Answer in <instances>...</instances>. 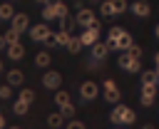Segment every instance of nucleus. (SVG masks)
<instances>
[{"label":"nucleus","instance_id":"21","mask_svg":"<svg viewBox=\"0 0 159 129\" xmlns=\"http://www.w3.org/2000/svg\"><path fill=\"white\" fill-rule=\"evenodd\" d=\"M55 17H57L55 5H52V2H47V5L42 7V20H45V22H50V20H55Z\"/></svg>","mask_w":159,"mask_h":129},{"label":"nucleus","instance_id":"32","mask_svg":"<svg viewBox=\"0 0 159 129\" xmlns=\"http://www.w3.org/2000/svg\"><path fill=\"white\" fill-rule=\"evenodd\" d=\"M67 129H87V127H84L82 122H77V119H72V122L67 124Z\"/></svg>","mask_w":159,"mask_h":129},{"label":"nucleus","instance_id":"2","mask_svg":"<svg viewBox=\"0 0 159 129\" xmlns=\"http://www.w3.org/2000/svg\"><path fill=\"white\" fill-rule=\"evenodd\" d=\"M102 94H104V99H107L109 104H117V102L122 99V92H119V87H117L114 79H104V82H102Z\"/></svg>","mask_w":159,"mask_h":129},{"label":"nucleus","instance_id":"3","mask_svg":"<svg viewBox=\"0 0 159 129\" xmlns=\"http://www.w3.org/2000/svg\"><path fill=\"white\" fill-rule=\"evenodd\" d=\"M75 22L82 25V27H94V25H99V22H97V15H94L92 7H82V10H77Z\"/></svg>","mask_w":159,"mask_h":129},{"label":"nucleus","instance_id":"8","mask_svg":"<svg viewBox=\"0 0 159 129\" xmlns=\"http://www.w3.org/2000/svg\"><path fill=\"white\" fill-rule=\"evenodd\" d=\"M80 40H82V45H97L99 42V25H94V27H84L82 30V35H80Z\"/></svg>","mask_w":159,"mask_h":129},{"label":"nucleus","instance_id":"25","mask_svg":"<svg viewBox=\"0 0 159 129\" xmlns=\"http://www.w3.org/2000/svg\"><path fill=\"white\" fill-rule=\"evenodd\" d=\"M65 47H67V50H70L72 55H77V52L82 50V40H80V37H72V40H70V42H67Z\"/></svg>","mask_w":159,"mask_h":129},{"label":"nucleus","instance_id":"16","mask_svg":"<svg viewBox=\"0 0 159 129\" xmlns=\"http://www.w3.org/2000/svg\"><path fill=\"white\" fill-rule=\"evenodd\" d=\"M22 82H25V74H22L20 69H10V72H7V84H10V87H20Z\"/></svg>","mask_w":159,"mask_h":129},{"label":"nucleus","instance_id":"20","mask_svg":"<svg viewBox=\"0 0 159 129\" xmlns=\"http://www.w3.org/2000/svg\"><path fill=\"white\" fill-rule=\"evenodd\" d=\"M47 124H50V129H57V127L65 124V117H62L60 112H52V114L47 117Z\"/></svg>","mask_w":159,"mask_h":129},{"label":"nucleus","instance_id":"7","mask_svg":"<svg viewBox=\"0 0 159 129\" xmlns=\"http://www.w3.org/2000/svg\"><path fill=\"white\" fill-rule=\"evenodd\" d=\"M30 37L35 42H50V37H52L50 25H35V27H30Z\"/></svg>","mask_w":159,"mask_h":129},{"label":"nucleus","instance_id":"39","mask_svg":"<svg viewBox=\"0 0 159 129\" xmlns=\"http://www.w3.org/2000/svg\"><path fill=\"white\" fill-rule=\"evenodd\" d=\"M157 37H159V25H157Z\"/></svg>","mask_w":159,"mask_h":129},{"label":"nucleus","instance_id":"42","mask_svg":"<svg viewBox=\"0 0 159 129\" xmlns=\"http://www.w3.org/2000/svg\"><path fill=\"white\" fill-rule=\"evenodd\" d=\"M117 129H119V127H117Z\"/></svg>","mask_w":159,"mask_h":129},{"label":"nucleus","instance_id":"4","mask_svg":"<svg viewBox=\"0 0 159 129\" xmlns=\"http://www.w3.org/2000/svg\"><path fill=\"white\" fill-rule=\"evenodd\" d=\"M124 10H127V0H104L102 7H99V12H102L104 17L119 15V12H124Z\"/></svg>","mask_w":159,"mask_h":129},{"label":"nucleus","instance_id":"34","mask_svg":"<svg viewBox=\"0 0 159 129\" xmlns=\"http://www.w3.org/2000/svg\"><path fill=\"white\" fill-rule=\"evenodd\" d=\"M0 129H5V117L0 114Z\"/></svg>","mask_w":159,"mask_h":129},{"label":"nucleus","instance_id":"33","mask_svg":"<svg viewBox=\"0 0 159 129\" xmlns=\"http://www.w3.org/2000/svg\"><path fill=\"white\" fill-rule=\"evenodd\" d=\"M5 45H7V42H5V37H2V35H0V50H2V47H5Z\"/></svg>","mask_w":159,"mask_h":129},{"label":"nucleus","instance_id":"24","mask_svg":"<svg viewBox=\"0 0 159 129\" xmlns=\"http://www.w3.org/2000/svg\"><path fill=\"white\" fill-rule=\"evenodd\" d=\"M27 109H30V104H27V102H22V99H17V102L12 104V112H15L17 117H22V114H27Z\"/></svg>","mask_w":159,"mask_h":129},{"label":"nucleus","instance_id":"37","mask_svg":"<svg viewBox=\"0 0 159 129\" xmlns=\"http://www.w3.org/2000/svg\"><path fill=\"white\" fill-rule=\"evenodd\" d=\"M35 2H40V5H47V2H50V0H35Z\"/></svg>","mask_w":159,"mask_h":129},{"label":"nucleus","instance_id":"19","mask_svg":"<svg viewBox=\"0 0 159 129\" xmlns=\"http://www.w3.org/2000/svg\"><path fill=\"white\" fill-rule=\"evenodd\" d=\"M142 84H159L157 69H144V72H142Z\"/></svg>","mask_w":159,"mask_h":129},{"label":"nucleus","instance_id":"40","mask_svg":"<svg viewBox=\"0 0 159 129\" xmlns=\"http://www.w3.org/2000/svg\"><path fill=\"white\" fill-rule=\"evenodd\" d=\"M157 77H159V67H157Z\"/></svg>","mask_w":159,"mask_h":129},{"label":"nucleus","instance_id":"9","mask_svg":"<svg viewBox=\"0 0 159 129\" xmlns=\"http://www.w3.org/2000/svg\"><path fill=\"white\" fill-rule=\"evenodd\" d=\"M42 84H45L47 89H60V84H62V74L55 72V69H47V72L42 74Z\"/></svg>","mask_w":159,"mask_h":129},{"label":"nucleus","instance_id":"35","mask_svg":"<svg viewBox=\"0 0 159 129\" xmlns=\"http://www.w3.org/2000/svg\"><path fill=\"white\" fill-rule=\"evenodd\" d=\"M142 129H154V124H144V127H142Z\"/></svg>","mask_w":159,"mask_h":129},{"label":"nucleus","instance_id":"36","mask_svg":"<svg viewBox=\"0 0 159 129\" xmlns=\"http://www.w3.org/2000/svg\"><path fill=\"white\" fill-rule=\"evenodd\" d=\"M154 62H157V67H159V52H157V55H154Z\"/></svg>","mask_w":159,"mask_h":129},{"label":"nucleus","instance_id":"17","mask_svg":"<svg viewBox=\"0 0 159 129\" xmlns=\"http://www.w3.org/2000/svg\"><path fill=\"white\" fill-rule=\"evenodd\" d=\"M7 55H10V60H22L25 57V47L17 42V45H7Z\"/></svg>","mask_w":159,"mask_h":129},{"label":"nucleus","instance_id":"13","mask_svg":"<svg viewBox=\"0 0 159 129\" xmlns=\"http://www.w3.org/2000/svg\"><path fill=\"white\" fill-rule=\"evenodd\" d=\"M132 12L137 17H147V15H152V5L147 0H137V2H132Z\"/></svg>","mask_w":159,"mask_h":129},{"label":"nucleus","instance_id":"41","mask_svg":"<svg viewBox=\"0 0 159 129\" xmlns=\"http://www.w3.org/2000/svg\"><path fill=\"white\" fill-rule=\"evenodd\" d=\"M0 69H2V64H0Z\"/></svg>","mask_w":159,"mask_h":129},{"label":"nucleus","instance_id":"29","mask_svg":"<svg viewBox=\"0 0 159 129\" xmlns=\"http://www.w3.org/2000/svg\"><path fill=\"white\" fill-rule=\"evenodd\" d=\"M122 32H124V30H122V27H112V30H109V37H107V42H109V47H112V45H114V40H117V37H119V35H122Z\"/></svg>","mask_w":159,"mask_h":129},{"label":"nucleus","instance_id":"38","mask_svg":"<svg viewBox=\"0 0 159 129\" xmlns=\"http://www.w3.org/2000/svg\"><path fill=\"white\" fill-rule=\"evenodd\" d=\"M7 129H20V127H7Z\"/></svg>","mask_w":159,"mask_h":129},{"label":"nucleus","instance_id":"10","mask_svg":"<svg viewBox=\"0 0 159 129\" xmlns=\"http://www.w3.org/2000/svg\"><path fill=\"white\" fill-rule=\"evenodd\" d=\"M157 89H159V84H142V94H139V102H142L144 107H149V104L154 102V97H157Z\"/></svg>","mask_w":159,"mask_h":129},{"label":"nucleus","instance_id":"6","mask_svg":"<svg viewBox=\"0 0 159 129\" xmlns=\"http://www.w3.org/2000/svg\"><path fill=\"white\" fill-rule=\"evenodd\" d=\"M97 94H99V84H97V82L87 79V82H82V84H80V97H82V99L92 102V99H94Z\"/></svg>","mask_w":159,"mask_h":129},{"label":"nucleus","instance_id":"14","mask_svg":"<svg viewBox=\"0 0 159 129\" xmlns=\"http://www.w3.org/2000/svg\"><path fill=\"white\" fill-rule=\"evenodd\" d=\"M109 50H112V47H109V42H97V45H92V57L102 62V60L109 55Z\"/></svg>","mask_w":159,"mask_h":129},{"label":"nucleus","instance_id":"12","mask_svg":"<svg viewBox=\"0 0 159 129\" xmlns=\"http://www.w3.org/2000/svg\"><path fill=\"white\" fill-rule=\"evenodd\" d=\"M134 45V40H132V35L129 32H122L117 40H114V45H112V50H122V52H127L129 47Z\"/></svg>","mask_w":159,"mask_h":129},{"label":"nucleus","instance_id":"30","mask_svg":"<svg viewBox=\"0 0 159 129\" xmlns=\"http://www.w3.org/2000/svg\"><path fill=\"white\" fill-rule=\"evenodd\" d=\"M10 97H12V87L10 84H2L0 87V99H10Z\"/></svg>","mask_w":159,"mask_h":129},{"label":"nucleus","instance_id":"28","mask_svg":"<svg viewBox=\"0 0 159 129\" xmlns=\"http://www.w3.org/2000/svg\"><path fill=\"white\" fill-rule=\"evenodd\" d=\"M60 114H62L65 119H72V117H75V104L70 102V104H65V107H60Z\"/></svg>","mask_w":159,"mask_h":129},{"label":"nucleus","instance_id":"27","mask_svg":"<svg viewBox=\"0 0 159 129\" xmlns=\"http://www.w3.org/2000/svg\"><path fill=\"white\" fill-rule=\"evenodd\" d=\"M17 99H22V102H27V104H32V99H35V92L25 87V89H20V97H17Z\"/></svg>","mask_w":159,"mask_h":129},{"label":"nucleus","instance_id":"15","mask_svg":"<svg viewBox=\"0 0 159 129\" xmlns=\"http://www.w3.org/2000/svg\"><path fill=\"white\" fill-rule=\"evenodd\" d=\"M72 40V35L67 32V30H60V32H52V37H50V45H67Z\"/></svg>","mask_w":159,"mask_h":129},{"label":"nucleus","instance_id":"1","mask_svg":"<svg viewBox=\"0 0 159 129\" xmlns=\"http://www.w3.org/2000/svg\"><path fill=\"white\" fill-rule=\"evenodd\" d=\"M109 119H112V124H134L137 114L127 104H114V109L109 112Z\"/></svg>","mask_w":159,"mask_h":129},{"label":"nucleus","instance_id":"22","mask_svg":"<svg viewBox=\"0 0 159 129\" xmlns=\"http://www.w3.org/2000/svg\"><path fill=\"white\" fill-rule=\"evenodd\" d=\"M55 104H57V107H65V104H70V94H67L65 89H57V92H55Z\"/></svg>","mask_w":159,"mask_h":129},{"label":"nucleus","instance_id":"26","mask_svg":"<svg viewBox=\"0 0 159 129\" xmlns=\"http://www.w3.org/2000/svg\"><path fill=\"white\" fill-rule=\"evenodd\" d=\"M35 64L37 67H47L50 64V52H37L35 55Z\"/></svg>","mask_w":159,"mask_h":129},{"label":"nucleus","instance_id":"11","mask_svg":"<svg viewBox=\"0 0 159 129\" xmlns=\"http://www.w3.org/2000/svg\"><path fill=\"white\" fill-rule=\"evenodd\" d=\"M27 25H30V17H27L25 12H15V17L10 20V27H12V30H17V32H25V30H27Z\"/></svg>","mask_w":159,"mask_h":129},{"label":"nucleus","instance_id":"31","mask_svg":"<svg viewBox=\"0 0 159 129\" xmlns=\"http://www.w3.org/2000/svg\"><path fill=\"white\" fill-rule=\"evenodd\" d=\"M127 52H129L132 57H137V60H142V47H139V45H132V47H129Z\"/></svg>","mask_w":159,"mask_h":129},{"label":"nucleus","instance_id":"18","mask_svg":"<svg viewBox=\"0 0 159 129\" xmlns=\"http://www.w3.org/2000/svg\"><path fill=\"white\" fill-rule=\"evenodd\" d=\"M12 17H15V7H12V2L7 0V2L0 5V20H12Z\"/></svg>","mask_w":159,"mask_h":129},{"label":"nucleus","instance_id":"23","mask_svg":"<svg viewBox=\"0 0 159 129\" xmlns=\"http://www.w3.org/2000/svg\"><path fill=\"white\" fill-rule=\"evenodd\" d=\"M2 37H5V42H7V45H17V42H20V32H17V30H12V27H10Z\"/></svg>","mask_w":159,"mask_h":129},{"label":"nucleus","instance_id":"5","mask_svg":"<svg viewBox=\"0 0 159 129\" xmlns=\"http://www.w3.org/2000/svg\"><path fill=\"white\" fill-rule=\"evenodd\" d=\"M117 64H119L124 72H142L139 60H137V57H132L129 52H122V55H119V60H117Z\"/></svg>","mask_w":159,"mask_h":129}]
</instances>
